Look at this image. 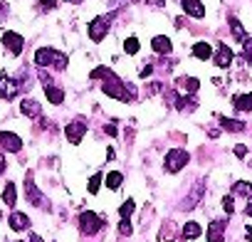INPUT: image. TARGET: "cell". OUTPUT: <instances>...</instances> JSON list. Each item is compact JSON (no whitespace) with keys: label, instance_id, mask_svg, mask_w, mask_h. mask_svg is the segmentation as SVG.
I'll return each mask as SVG.
<instances>
[{"label":"cell","instance_id":"1","mask_svg":"<svg viewBox=\"0 0 252 242\" xmlns=\"http://www.w3.org/2000/svg\"><path fill=\"white\" fill-rule=\"evenodd\" d=\"M111 20H114V13L94 18V20L89 23V28H87V32H89V40H92V42H101V40L106 37L109 28H111Z\"/></svg>","mask_w":252,"mask_h":242},{"label":"cell","instance_id":"2","mask_svg":"<svg viewBox=\"0 0 252 242\" xmlns=\"http://www.w3.org/2000/svg\"><path fill=\"white\" fill-rule=\"evenodd\" d=\"M188 161H190L188 151H183V149H173V151L166 153V171H168V173H178V171L186 168Z\"/></svg>","mask_w":252,"mask_h":242},{"label":"cell","instance_id":"3","mask_svg":"<svg viewBox=\"0 0 252 242\" xmlns=\"http://www.w3.org/2000/svg\"><path fill=\"white\" fill-rule=\"evenodd\" d=\"M79 230H82V235H96L99 230H101V217L96 215V212H92V210H87V212H82L79 215Z\"/></svg>","mask_w":252,"mask_h":242},{"label":"cell","instance_id":"4","mask_svg":"<svg viewBox=\"0 0 252 242\" xmlns=\"http://www.w3.org/2000/svg\"><path fill=\"white\" fill-rule=\"evenodd\" d=\"M23 87H28V84H20V82H18V79H13V77L0 74V99H5V101L15 99V96L20 94V89H23Z\"/></svg>","mask_w":252,"mask_h":242},{"label":"cell","instance_id":"5","mask_svg":"<svg viewBox=\"0 0 252 242\" xmlns=\"http://www.w3.org/2000/svg\"><path fill=\"white\" fill-rule=\"evenodd\" d=\"M25 195H28V200L35 205V208H50L47 205V200H45V195L35 188V181H32V176L28 173V178H25Z\"/></svg>","mask_w":252,"mask_h":242},{"label":"cell","instance_id":"6","mask_svg":"<svg viewBox=\"0 0 252 242\" xmlns=\"http://www.w3.org/2000/svg\"><path fill=\"white\" fill-rule=\"evenodd\" d=\"M3 45H5V50H8L10 55L18 57V55L23 52V47H25V40H23V35L8 30V32H3Z\"/></svg>","mask_w":252,"mask_h":242},{"label":"cell","instance_id":"7","mask_svg":"<svg viewBox=\"0 0 252 242\" xmlns=\"http://www.w3.org/2000/svg\"><path fill=\"white\" fill-rule=\"evenodd\" d=\"M57 50L55 47H40L37 52H35V64L40 67V69H45V67H55V60H57Z\"/></svg>","mask_w":252,"mask_h":242},{"label":"cell","instance_id":"8","mask_svg":"<svg viewBox=\"0 0 252 242\" xmlns=\"http://www.w3.org/2000/svg\"><path fill=\"white\" fill-rule=\"evenodd\" d=\"M0 149H5L10 153H18L23 149V139L13 131H0Z\"/></svg>","mask_w":252,"mask_h":242},{"label":"cell","instance_id":"9","mask_svg":"<svg viewBox=\"0 0 252 242\" xmlns=\"http://www.w3.org/2000/svg\"><path fill=\"white\" fill-rule=\"evenodd\" d=\"M64 134H67V141L69 144H79L84 139V134H87V124H84L82 119H77V121H72V124H67Z\"/></svg>","mask_w":252,"mask_h":242},{"label":"cell","instance_id":"10","mask_svg":"<svg viewBox=\"0 0 252 242\" xmlns=\"http://www.w3.org/2000/svg\"><path fill=\"white\" fill-rule=\"evenodd\" d=\"M232 60H235V52H232L227 45L220 42V45L215 47V64H218L220 69H227V67L232 64Z\"/></svg>","mask_w":252,"mask_h":242},{"label":"cell","instance_id":"11","mask_svg":"<svg viewBox=\"0 0 252 242\" xmlns=\"http://www.w3.org/2000/svg\"><path fill=\"white\" fill-rule=\"evenodd\" d=\"M225 227H227V220H213L208 225V242H222Z\"/></svg>","mask_w":252,"mask_h":242},{"label":"cell","instance_id":"12","mask_svg":"<svg viewBox=\"0 0 252 242\" xmlns=\"http://www.w3.org/2000/svg\"><path fill=\"white\" fill-rule=\"evenodd\" d=\"M181 8H183V13L186 15H190V18H205V8H203V3L200 0H183L181 3Z\"/></svg>","mask_w":252,"mask_h":242},{"label":"cell","instance_id":"13","mask_svg":"<svg viewBox=\"0 0 252 242\" xmlns=\"http://www.w3.org/2000/svg\"><path fill=\"white\" fill-rule=\"evenodd\" d=\"M151 47H154L156 55H171V52H173V42H171L166 35H156V37L151 40Z\"/></svg>","mask_w":252,"mask_h":242},{"label":"cell","instance_id":"14","mask_svg":"<svg viewBox=\"0 0 252 242\" xmlns=\"http://www.w3.org/2000/svg\"><path fill=\"white\" fill-rule=\"evenodd\" d=\"M198 79L195 77H181V79H176V91H181V94H195L198 91Z\"/></svg>","mask_w":252,"mask_h":242},{"label":"cell","instance_id":"15","mask_svg":"<svg viewBox=\"0 0 252 242\" xmlns=\"http://www.w3.org/2000/svg\"><path fill=\"white\" fill-rule=\"evenodd\" d=\"M8 225H10V230H15V232H23V230H28L30 227V217L25 215V212H13L10 217H8Z\"/></svg>","mask_w":252,"mask_h":242},{"label":"cell","instance_id":"16","mask_svg":"<svg viewBox=\"0 0 252 242\" xmlns=\"http://www.w3.org/2000/svg\"><path fill=\"white\" fill-rule=\"evenodd\" d=\"M45 94H47L50 104H55V106H60V104L64 101V89H62V87H55V84H45Z\"/></svg>","mask_w":252,"mask_h":242},{"label":"cell","instance_id":"17","mask_svg":"<svg viewBox=\"0 0 252 242\" xmlns=\"http://www.w3.org/2000/svg\"><path fill=\"white\" fill-rule=\"evenodd\" d=\"M20 111H23L25 116H30V119H37V116L42 114V106H40L35 99H23V104H20Z\"/></svg>","mask_w":252,"mask_h":242},{"label":"cell","instance_id":"18","mask_svg":"<svg viewBox=\"0 0 252 242\" xmlns=\"http://www.w3.org/2000/svg\"><path fill=\"white\" fill-rule=\"evenodd\" d=\"M232 106H235V111H250L252 109V94H237V96H232Z\"/></svg>","mask_w":252,"mask_h":242},{"label":"cell","instance_id":"19","mask_svg":"<svg viewBox=\"0 0 252 242\" xmlns=\"http://www.w3.org/2000/svg\"><path fill=\"white\" fill-rule=\"evenodd\" d=\"M218 121H220V124H222V129L225 131H245V124H242V121H237V119H227V116H218Z\"/></svg>","mask_w":252,"mask_h":242},{"label":"cell","instance_id":"20","mask_svg":"<svg viewBox=\"0 0 252 242\" xmlns=\"http://www.w3.org/2000/svg\"><path fill=\"white\" fill-rule=\"evenodd\" d=\"M230 32H232L235 42H245V40H247V32H245V28L240 25L237 18H230Z\"/></svg>","mask_w":252,"mask_h":242},{"label":"cell","instance_id":"21","mask_svg":"<svg viewBox=\"0 0 252 242\" xmlns=\"http://www.w3.org/2000/svg\"><path fill=\"white\" fill-rule=\"evenodd\" d=\"M193 55L198 57V60H210L213 57V47L208 45V42H195V47H193Z\"/></svg>","mask_w":252,"mask_h":242},{"label":"cell","instance_id":"22","mask_svg":"<svg viewBox=\"0 0 252 242\" xmlns=\"http://www.w3.org/2000/svg\"><path fill=\"white\" fill-rule=\"evenodd\" d=\"M200 198H203V183H198V185L193 188V193L188 195V200H186L181 208H183V210H190L193 205H198V200H200Z\"/></svg>","mask_w":252,"mask_h":242},{"label":"cell","instance_id":"23","mask_svg":"<svg viewBox=\"0 0 252 242\" xmlns=\"http://www.w3.org/2000/svg\"><path fill=\"white\" fill-rule=\"evenodd\" d=\"M200 232H203V227H200L195 220H190V222H186V227H183V240H195V237H200Z\"/></svg>","mask_w":252,"mask_h":242},{"label":"cell","instance_id":"24","mask_svg":"<svg viewBox=\"0 0 252 242\" xmlns=\"http://www.w3.org/2000/svg\"><path fill=\"white\" fill-rule=\"evenodd\" d=\"M15 200H18V190H15V183H8V185L3 188V203H5L8 208H13V205H15Z\"/></svg>","mask_w":252,"mask_h":242},{"label":"cell","instance_id":"25","mask_svg":"<svg viewBox=\"0 0 252 242\" xmlns=\"http://www.w3.org/2000/svg\"><path fill=\"white\" fill-rule=\"evenodd\" d=\"M232 193H235V195H245V198H250V195H252V183H247V181H237V183H232Z\"/></svg>","mask_w":252,"mask_h":242},{"label":"cell","instance_id":"26","mask_svg":"<svg viewBox=\"0 0 252 242\" xmlns=\"http://www.w3.org/2000/svg\"><path fill=\"white\" fill-rule=\"evenodd\" d=\"M121 183H124V176H121L119 171H111V173L106 176V185H109L111 190H116V188H121Z\"/></svg>","mask_w":252,"mask_h":242},{"label":"cell","instance_id":"27","mask_svg":"<svg viewBox=\"0 0 252 242\" xmlns=\"http://www.w3.org/2000/svg\"><path fill=\"white\" fill-rule=\"evenodd\" d=\"M240 62H250L252 64V37H247L242 42V57H240Z\"/></svg>","mask_w":252,"mask_h":242},{"label":"cell","instance_id":"28","mask_svg":"<svg viewBox=\"0 0 252 242\" xmlns=\"http://www.w3.org/2000/svg\"><path fill=\"white\" fill-rule=\"evenodd\" d=\"M139 47H141V45H139V37H129V40L124 42V52H126V55H136Z\"/></svg>","mask_w":252,"mask_h":242},{"label":"cell","instance_id":"29","mask_svg":"<svg viewBox=\"0 0 252 242\" xmlns=\"http://www.w3.org/2000/svg\"><path fill=\"white\" fill-rule=\"evenodd\" d=\"M131 232H134V227H131L129 217H121V222H119V235H124V237H129Z\"/></svg>","mask_w":252,"mask_h":242},{"label":"cell","instance_id":"30","mask_svg":"<svg viewBox=\"0 0 252 242\" xmlns=\"http://www.w3.org/2000/svg\"><path fill=\"white\" fill-rule=\"evenodd\" d=\"M134 208H136V203H134V200H126V203L119 208V215H121V217H129V215L134 212Z\"/></svg>","mask_w":252,"mask_h":242},{"label":"cell","instance_id":"31","mask_svg":"<svg viewBox=\"0 0 252 242\" xmlns=\"http://www.w3.org/2000/svg\"><path fill=\"white\" fill-rule=\"evenodd\" d=\"M99 185H101V173H96V176H92V178H89V185H87V190L94 195V193L99 190Z\"/></svg>","mask_w":252,"mask_h":242},{"label":"cell","instance_id":"32","mask_svg":"<svg viewBox=\"0 0 252 242\" xmlns=\"http://www.w3.org/2000/svg\"><path fill=\"white\" fill-rule=\"evenodd\" d=\"M37 5H40V10H42V13H50V10H55V8H57V0H40Z\"/></svg>","mask_w":252,"mask_h":242},{"label":"cell","instance_id":"33","mask_svg":"<svg viewBox=\"0 0 252 242\" xmlns=\"http://www.w3.org/2000/svg\"><path fill=\"white\" fill-rule=\"evenodd\" d=\"M222 208H225V212H227V215H232V212H235V200L227 195V198L222 200Z\"/></svg>","mask_w":252,"mask_h":242},{"label":"cell","instance_id":"34","mask_svg":"<svg viewBox=\"0 0 252 242\" xmlns=\"http://www.w3.org/2000/svg\"><path fill=\"white\" fill-rule=\"evenodd\" d=\"M104 134H106V136H119V129H116L114 124H106V126H104Z\"/></svg>","mask_w":252,"mask_h":242},{"label":"cell","instance_id":"35","mask_svg":"<svg viewBox=\"0 0 252 242\" xmlns=\"http://www.w3.org/2000/svg\"><path fill=\"white\" fill-rule=\"evenodd\" d=\"M235 156H237V158H245V156H247V149H245L242 144H237V146H235Z\"/></svg>","mask_w":252,"mask_h":242},{"label":"cell","instance_id":"36","mask_svg":"<svg viewBox=\"0 0 252 242\" xmlns=\"http://www.w3.org/2000/svg\"><path fill=\"white\" fill-rule=\"evenodd\" d=\"M151 72H154V67H151V64H149V67H144V69H141V77H149V74H151Z\"/></svg>","mask_w":252,"mask_h":242},{"label":"cell","instance_id":"37","mask_svg":"<svg viewBox=\"0 0 252 242\" xmlns=\"http://www.w3.org/2000/svg\"><path fill=\"white\" fill-rule=\"evenodd\" d=\"M245 215H247V217H252V200L247 203V208H245Z\"/></svg>","mask_w":252,"mask_h":242},{"label":"cell","instance_id":"38","mask_svg":"<svg viewBox=\"0 0 252 242\" xmlns=\"http://www.w3.org/2000/svg\"><path fill=\"white\" fill-rule=\"evenodd\" d=\"M3 171H5V156H0V176H3Z\"/></svg>","mask_w":252,"mask_h":242},{"label":"cell","instance_id":"39","mask_svg":"<svg viewBox=\"0 0 252 242\" xmlns=\"http://www.w3.org/2000/svg\"><path fill=\"white\" fill-rule=\"evenodd\" d=\"M28 242H42V237H40V235H30V240H28Z\"/></svg>","mask_w":252,"mask_h":242},{"label":"cell","instance_id":"40","mask_svg":"<svg viewBox=\"0 0 252 242\" xmlns=\"http://www.w3.org/2000/svg\"><path fill=\"white\" fill-rule=\"evenodd\" d=\"M5 13H8V8H5V5H3V3H0V18H3V15H5Z\"/></svg>","mask_w":252,"mask_h":242},{"label":"cell","instance_id":"41","mask_svg":"<svg viewBox=\"0 0 252 242\" xmlns=\"http://www.w3.org/2000/svg\"><path fill=\"white\" fill-rule=\"evenodd\" d=\"M245 235H247V240H252V227H245Z\"/></svg>","mask_w":252,"mask_h":242},{"label":"cell","instance_id":"42","mask_svg":"<svg viewBox=\"0 0 252 242\" xmlns=\"http://www.w3.org/2000/svg\"><path fill=\"white\" fill-rule=\"evenodd\" d=\"M67 3H72V5H82V0H67Z\"/></svg>","mask_w":252,"mask_h":242},{"label":"cell","instance_id":"43","mask_svg":"<svg viewBox=\"0 0 252 242\" xmlns=\"http://www.w3.org/2000/svg\"><path fill=\"white\" fill-rule=\"evenodd\" d=\"M250 168H252V163H250Z\"/></svg>","mask_w":252,"mask_h":242},{"label":"cell","instance_id":"44","mask_svg":"<svg viewBox=\"0 0 252 242\" xmlns=\"http://www.w3.org/2000/svg\"><path fill=\"white\" fill-rule=\"evenodd\" d=\"M15 242H20V240H15Z\"/></svg>","mask_w":252,"mask_h":242}]
</instances>
